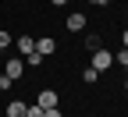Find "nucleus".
Masks as SVG:
<instances>
[{"label": "nucleus", "instance_id": "f257e3e1", "mask_svg": "<svg viewBox=\"0 0 128 117\" xmlns=\"http://www.w3.org/2000/svg\"><path fill=\"white\" fill-rule=\"evenodd\" d=\"M110 64H114V53H107L103 46H100V50H92V64H89V68H96V71H107Z\"/></svg>", "mask_w": 128, "mask_h": 117}, {"label": "nucleus", "instance_id": "f03ea898", "mask_svg": "<svg viewBox=\"0 0 128 117\" xmlns=\"http://www.w3.org/2000/svg\"><path fill=\"white\" fill-rule=\"evenodd\" d=\"M22 71H25V64H22V57H11V60H7V68H4V75H7L11 82H18V78H22Z\"/></svg>", "mask_w": 128, "mask_h": 117}, {"label": "nucleus", "instance_id": "7ed1b4c3", "mask_svg": "<svg viewBox=\"0 0 128 117\" xmlns=\"http://www.w3.org/2000/svg\"><path fill=\"white\" fill-rule=\"evenodd\" d=\"M54 50H57V43H54L50 36H43V39H36V53H39V57H50Z\"/></svg>", "mask_w": 128, "mask_h": 117}, {"label": "nucleus", "instance_id": "20e7f679", "mask_svg": "<svg viewBox=\"0 0 128 117\" xmlns=\"http://www.w3.org/2000/svg\"><path fill=\"white\" fill-rule=\"evenodd\" d=\"M36 103H39L43 110H50V107H57V92H54V89H43V92H39V99H36Z\"/></svg>", "mask_w": 128, "mask_h": 117}, {"label": "nucleus", "instance_id": "39448f33", "mask_svg": "<svg viewBox=\"0 0 128 117\" xmlns=\"http://www.w3.org/2000/svg\"><path fill=\"white\" fill-rule=\"evenodd\" d=\"M18 50H22L25 57H28V53H36V39H32V36H22V39H18Z\"/></svg>", "mask_w": 128, "mask_h": 117}, {"label": "nucleus", "instance_id": "423d86ee", "mask_svg": "<svg viewBox=\"0 0 128 117\" xmlns=\"http://www.w3.org/2000/svg\"><path fill=\"white\" fill-rule=\"evenodd\" d=\"M25 107H28V103H22V99L7 103V117H25Z\"/></svg>", "mask_w": 128, "mask_h": 117}, {"label": "nucleus", "instance_id": "0eeeda50", "mask_svg": "<svg viewBox=\"0 0 128 117\" xmlns=\"http://www.w3.org/2000/svg\"><path fill=\"white\" fill-rule=\"evenodd\" d=\"M68 28H71V32L86 28V14H68Z\"/></svg>", "mask_w": 128, "mask_h": 117}, {"label": "nucleus", "instance_id": "6e6552de", "mask_svg": "<svg viewBox=\"0 0 128 117\" xmlns=\"http://www.w3.org/2000/svg\"><path fill=\"white\" fill-rule=\"evenodd\" d=\"M25 117H43V107H39V103H32V107H25Z\"/></svg>", "mask_w": 128, "mask_h": 117}, {"label": "nucleus", "instance_id": "1a4fd4ad", "mask_svg": "<svg viewBox=\"0 0 128 117\" xmlns=\"http://www.w3.org/2000/svg\"><path fill=\"white\" fill-rule=\"evenodd\" d=\"M82 78L89 82V85H92V82H96V78H100V71H96V68H86V71H82Z\"/></svg>", "mask_w": 128, "mask_h": 117}, {"label": "nucleus", "instance_id": "9d476101", "mask_svg": "<svg viewBox=\"0 0 128 117\" xmlns=\"http://www.w3.org/2000/svg\"><path fill=\"white\" fill-rule=\"evenodd\" d=\"M25 64H28V68H39L43 57H39V53H28V57H25Z\"/></svg>", "mask_w": 128, "mask_h": 117}, {"label": "nucleus", "instance_id": "9b49d317", "mask_svg": "<svg viewBox=\"0 0 128 117\" xmlns=\"http://www.w3.org/2000/svg\"><path fill=\"white\" fill-rule=\"evenodd\" d=\"M11 46V32H4V28H0V50H7Z\"/></svg>", "mask_w": 128, "mask_h": 117}, {"label": "nucleus", "instance_id": "f8f14e48", "mask_svg": "<svg viewBox=\"0 0 128 117\" xmlns=\"http://www.w3.org/2000/svg\"><path fill=\"white\" fill-rule=\"evenodd\" d=\"M43 117H64V114H60L57 107H50V110H43Z\"/></svg>", "mask_w": 128, "mask_h": 117}, {"label": "nucleus", "instance_id": "ddd939ff", "mask_svg": "<svg viewBox=\"0 0 128 117\" xmlns=\"http://www.w3.org/2000/svg\"><path fill=\"white\" fill-rule=\"evenodd\" d=\"M11 85H14V82H11L7 75H0V89H11Z\"/></svg>", "mask_w": 128, "mask_h": 117}, {"label": "nucleus", "instance_id": "4468645a", "mask_svg": "<svg viewBox=\"0 0 128 117\" xmlns=\"http://www.w3.org/2000/svg\"><path fill=\"white\" fill-rule=\"evenodd\" d=\"M89 4H96V7H103V4H107V0H89Z\"/></svg>", "mask_w": 128, "mask_h": 117}, {"label": "nucleus", "instance_id": "2eb2a0df", "mask_svg": "<svg viewBox=\"0 0 128 117\" xmlns=\"http://www.w3.org/2000/svg\"><path fill=\"white\" fill-rule=\"evenodd\" d=\"M50 4H57V7H60V4H68V0H50Z\"/></svg>", "mask_w": 128, "mask_h": 117}, {"label": "nucleus", "instance_id": "dca6fc26", "mask_svg": "<svg viewBox=\"0 0 128 117\" xmlns=\"http://www.w3.org/2000/svg\"><path fill=\"white\" fill-rule=\"evenodd\" d=\"M121 39H124V46H128V28H124V36H121Z\"/></svg>", "mask_w": 128, "mask_h": 117}]
</instances>
